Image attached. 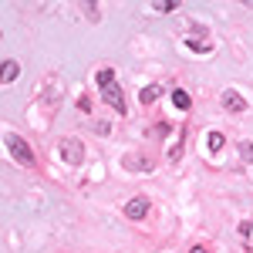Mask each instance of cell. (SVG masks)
<instances>
[{
  "label": "cell",
  "instance_id": "obj_1",
  "mask_svg": "<svg viewBox=\"0 0 253 253\" xmlns=\"http://www.w3.org/2000/svg\"><path fill=\"white\" fill-rule=\"evenodd\" d=\"M95 84H98V91H101V101H108L118 115L128 112V105H125V98H122V88L115 84V71H112V68H101L95 75Z\"/></svg>",
  "mask_w": 253,
  "mask_h": 253
},
{
  "label": "cell",
  "instance_id": "obj_2",
  "mask_svg": "<svg viewBox=\"0 0 253 253\" xmlns=\"http://www.w3.org/2000/svg\"><path fill=\"white\" fill-rule=\"evenodd\" d=\"M3 142H7L10 156L17 159L20 166H34V152H31V145H27V142H24L17 132H7V135H3Z\"/></svg>",
  "mask_w": 253,
  "mask_h": 253
},
{
  "label": "cell",
  "instance_id": "obj_3",
  "mask_svg": "<svg viewBox=\"0 0 253 253\" xmlns=\"http://www.w3.org/2000/svg\"><path fill=\"white\" fill-rule=\"evenodd\" d=\"M61 159L68 162V166H81V159H84V149H81L78 138H61Z\"/></svg>",
  "mask_w": 253,
  "mask_h": 253
},
{
  "label": "cell",
  "instance_id": "obj_4",
  "mask_svg": "<svg viewBox=\"0 0 253 253\" xmlns=\"http://www.w3.org/2000/svg\"><path fill=\"white\" fill-rule=\"evenodd\" d=\"M149 206H152V203H149V196H135V199H128V203H125V216H128V219H145Z\"/></svg>",
  "mask_w": 253,
  "mask_h": 253
},
{
  "label": "cell",
  "instance_id": "obj_5",
  "mask_svg": "<svg viewBox=\"0 0 253 253\" xmlns=\"http://www.w3.org/2000/svg\"><path fill=\"white\" fill-rule=\"evenodd\" d=\"M223 108H226V112H236V115H240V112H247V98H243V95H236L233 88H230V91H223Z\"/></svg>",
  "mask_w": 253,
  "mask_h": 253
},
{
  "label": "cell",
  "instance_id": "obj_6",
  "mask_svg": "<svg viewBox=\"0 0 253 253\" xmlns=\"http://www.w3.org/2000/svg\"><path fill=\"white\" fill-rule=\"evenodd\" d=\"M125 169H132V172H149L152 169V162L142 156H125Z\"/></svg>",
  "mask_w": 253,
  "mask_h": 253
},
{
  "label": "cell",
  "instance_id": "obj_7",
  "mask_svg": "<svg viewBox=\"0 0 253 253\" xmlns=\"http://www.w3.org/2000/svg\"><path fill=\"white\" fill-rule=\"evenodd\" d=\"M172 105L179 108V112H189V108H193V98L186 95L182 88H175V91H172Z\"/></svg>",
  "mask_w": 253,
  "mask_h": 253
},
{
  "label": "cell",
  "instance_id": "obj_8",
  "mask_svg": "<svg viewBox=\"0 0 253 253\" xmlns=\"http://www.w3.org/2000/svg\"><path fill=\"white\" fill-rule=\"evenodd\" d=\"M159 95H162V88H159V84H145V88L138 91V101H142V105H152Z\"/></svg>",
  "mask_w": 253,
  "mask_h": 253
},
{
  "label": "cell",
  "instance_id": "obj_9",
  "mask_svg": "<svg viewBox=\"0 0 253 253\" xmlns=\"http://www.w3.org/2000/svg\"><path fill=\"white\" fill-rule=\"evenodd\" d=\"M186 47H193L199 54H210L213 51V41H203V38H186Z\"/></svg>",
  "mask_w": 253,
  "mask_h": 253
},
{
  "label": "cell",
  "instance_id": "obj_10",
  "mask_svg": "<svg viewBox=\"0 0 253 253\" xmlns=\"http://www.w3.org/2000/svg\"><path fill=\"white\" fill-rule=\"evenodd\" d=\"M223 132H210V135H206V149H210V152H219V149H223Z\"/></svg>",
  "mask_w": 253,
  "mask_h": 253
},
{
  "label": "cell",
  "instance_id": "obj_11",
  "mask_svg": "<svg viewBox=\"0 0 253 253\" xmlns=\"http://www.w3.org/2000/svg\"><path fill=\"white\" fill-rule=\"evenodd\" d=\"M20 75V68H17V61H7L3 64V84H10V81Z\"/></svg>",
  "mask_w": 253,
  "mask_h": 253
},
{
  "label": "cell",
  "instance_id": "obj_12",
  "mask_svg": "<svg viewBox=\"0 0 253 253\" xmlns=\"http://www.w3.org/2000/svg\"><path fill=\"white\" fill-rule=\"evenodd\" d=\"M240 159H243V162H253V142H243V145H240Z\"/></svg>",
  "mask_w": 253,
  "mask_h": 253
},
{
  "label": "cell",
  "instance_id": "obj_13",
  "mask_svg": "<svg viewBox=\"0 0 253 253\" xmlns=\"http://www.w3.org/2000/svg\"><path fill=\"white\" fill-rule=\"evenodd\" d=\"M156 10H162V14H169V10H175V0H162Z\"/></svg>",
  "mask_w": 253,
  "mask_h": 253
},
{
  "label": "cell",
  "instance_id": "obj_14",
  "mask_svg": "<svg viewBox=\"0 0 253 253\" xmlns=\"http://www.w3.org/2000/svg\"><path fill=\"white\" fill-rule=\"evenodd\" d=\"M179 156H182V142H175L172 149H169V159H172V162H175V159H179Z\"/></svg>",
  "mask_w": 253,
  "mask_h": 253
},
{
  "label": "cell",
  "instance_id": "obj_15",
  "mask_svg": "<svg viewBox=\"0 0 253 253\" xmlns=\"http://www.w3.org/2000/svg\"><path fill=\"white\" fill-rule=\"evenodd\" d=\"M193 253H210V250H206V247H193Z\"/></svg>",
  "mask_w": 253,
  "mask_h": 253
},
{
  "label": "cell",
  "instance_id": "obj_16",
  "mask_svg": "<svg viewBox=\"0 0 253 253\" xmlns=\"http://www.w3.org/2000/svg\"><path fill=\"white\" fill-rule=\"evenodd\" d=\"M247 3H250V7H253V0H247Z\"/></svg>",
  "mask_w": 253,
  "mask_h": 253
}]
</instances>
